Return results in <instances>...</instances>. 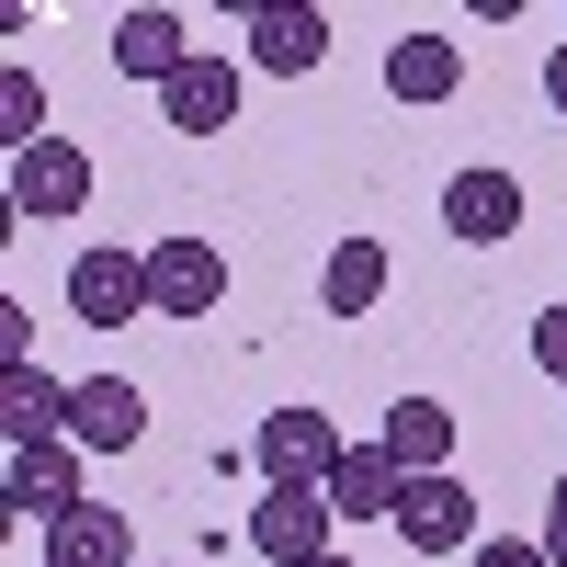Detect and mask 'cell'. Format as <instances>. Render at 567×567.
Instances as JSON below:
<instances>
[{
    "label": "cell",
    "mask_w": 567,
    "mask_h": 567,
    "mask_svg": "<svg viewBox=\"0 0 567 567\" xmlns=\"http://www.w3.org/2000/svg\"><path fill=\"white\" fill-rule=\"evenodd\" d=\"M341 420L329 409H272L261 432H250V465H261V488H329V465H341Z\"/></svg>",
    "instance_id": "obj_1"
},
{
    "label": "cell",
    "mask_w": 567,
    "mask_h": 567,
    "mask_svg": "<svg viewBox=\"0 0 567 567\" xmlns=\"http://www.w3.org/2000/svg\"><path fill=\"white\" fill-rule=\"evenodd\" d=\"M216 307H227V250L194 227L148 239V318H216Z\"/></svg>",
    "instance_id": "obj_2"
},
{
    "label": "cell",
    "mask_w": 567,
    "mask_h": 567,
    "mask_svg": "<svg viewBox=\"0 0 567 567\" xmlns=\"http://www.w3.org/2000/svg\"><path fill=\"white\" fill-rule=\"evenodd\" d=\"M69 318L80 329H136V318H148V250H80L69 261Z\"/></svg>",
    "instance_id": "obj_3"
},
{
    "label": "cell",
    "mask_w": 567,
    "mask_h": 567,
    "mask_svg": "<svg viewBox=\"0 0 567 567\" xmlns=\"http://www.w3.org/2000/svg\"><path fill=\"white\" fill-rule=\"evenodd\" d=\"M329 534H341L329 488H272V499H250V556H261V567H318Z\"/></svg>",
    "instance_id": "obj_4"
},
{
    "label": "cell",
    "mask_w": 567,
    "mask_h": 567,
    "mask_svg": "<svg viewBox=\"0 0 567 567\" xmlns=\"http://www.w3.org/2000/svg\"><path fill=\"white\" fill-rule=\"evenodd\" d=\"M398 534H409V556H477L488 534H477V488L454 477H409V499H398Z\"/></svg>",
    "instance_id": "obj_5"
},
{
    "label": "cell",
    "mask_w": 567,
    "mask_h": 567,
    "mask_svg": "<svg viewBox=\"0 0 567 567\" xmlns=\"http://www.w3.org/2000/svg\"><path fill=\"white\" fill-rule=\"evenodd\" d=\"M80 205H91V159L69 148V136H45V148L12 159V216L23 227H69Z\"/></svg>",
    "instance_id": "obj_6"
},
{
    "label": "cell",
    "mask_w": 567,
    "mask_h": 567,
    "mask_svg": "<svg viewBox=\"0 0 567 567\" xmlns=\"http://www.w3.org/2000/svg\"><path fill=\"white\" fill-rule=\"evenodd\" d=\"M69 443L80 454H136V443H148V398H136V374H80V386H69Z\"/></svg>",
    "instance_id": "obj_7"
},
{
    "label": "cell",
    "mask_w": 567,
    "mask_h": 567,
    "mask_svg": "<svg viewBox=\"0 0 567 567\" xmlns=\"http://www.w3.org/2000/svg\"><path fill=\"white\" fill-rule=\"evenodd\" d=\"M239 91H250V69L194 45V69L159 91V114H171V136H227V125H239Z\"/></svg>",
    "instance_id": "obj_8"
},
{
    "label": "cell",
    "mask_w": 567,
    "mask_h": 567,
    "mask_svg": "<svg viewBox=\"0 0 567 567\" xmlns=\"http://www.w3.org/2000/svg\"><path fill=\"white\" fill-rule=\"evenodd\" d=\"M443 227L465 250H499L511 227H523V182H511V171H454L443 182Z\"/></svg>",
    "instance_id": "obj_9"
},
{
    "label": "cell",
    "mask_w": 567,
    "mask_h": 567,
    "mask_svg": "<svg viewBox=\"0 0 567 567\" xmlns=\"http://www.w3.org/2000/svg\"><path fill=\"white\" fill-rule=\"evenodd\" d=\"M0 499H12L23 523H69L80 511V443H23L12 477H0Z\"/></svg>",
    "instance_id": "obj_10"
},
{
    "label": "cell",
    "mask_w": 567,
    "mask_h": 567,
    "mask_svg": "<svg viewBox=\"0 0 567 567\" xmlns=\"http://www.w3.org/2000/svg\"><path fill=\"white\" fill-rule=\"evenodd\" d=\"M398 499H409V465L386 443H352L329 465V511H341V523H398Z\"/></svg>",
    "instance_id": "obj_11"
},
{
    "label": "cell",
    "mask_w": 567,
    "mask_h": 567,
    "mask_svg": "<svg viewBox=\"0 0 567 567\" xmlns=\"http://www.w3.org/2000/svg\"><path fill=\"white\" fill-rule=\"evenodd\" d=\"M45 567H136V523L114 499H80L69 523H45Z\"/></svg>",
    "instance_id": "obj_12"
},
{
    "label": "cell",
    "mask_w": 567,
    "mask_h": 567,
    "mask_svg": "<svg viewBox=\"0 0 567 567\" xmlns=\"http://www.w3.org/2000/svg\"><path fill=\"white\" fill-rule=\"evenodd\" d=\"M0 432L23 443H69V374H45V363H12L0 374Z\"/></svg>",
    "instance_id": "obj_13"
},
{
    "label": "cell",
    "mask_w": 567,
    "mask_h": 567,
    "mask_svg": "<svg viewBox=\"0 0 567 567\" xmlns=\"http://www.w3.org/2000/svg\"><path fill=\"white\" fill-rule=\"evenodd\" d=\"M239 34H250V69H272V80H307L329 58V12H296V0H284V12H250Z\"/></svg>",
    "instance_id": "obj_14"
},
{
    "label": "cell",
    "mask_w": 567,
    "mask_h": 567,
    "mask_svg": "<svg viewBox=\"0 0 567 567\" xmlns=\"http://www.w3.org/2000/svg\"><path fill=\"white\" fill-rule=\"evenodd\" d=\"M114 69H125V80H148V91H171L182 69H194L182 12H125V23H114Z\"/></svg>",
    "instance_id": "obj_15"
},
{
    "label": "cell",
    "mask_w": 567,
    "mask_h": 567,
    "mask_svg": "<svg viewBox=\"0 0 567 567\" xmlns=\"http://www.w3.org/2000/svg\"><path fill=\"white\" fill-rule=\"evenodd\" d=\"M386 239H341V250H329V272H318V307L329 318H374V307H386Z\"/></svg>",
    "instance_id": "obj_16"
},
{
    "label": "cell",
    "mask_w": 567,
    "mask_h": 567,
    "mask_svg": "<svg viewBox=\"0 0 567 567\" xmlns=\"http://www.w3.org/2000/svg\"><path fill=\"white\" fill-rule=\"evenodd\" d=\"M374 443H386L409 477H443V465H454V409H443V398H398Z\"/></svg>",
    "instance_id": "obj_17"
},
{
    "label": "cell",
    "mask_w": 567,
    "mask_h": 567,
    "mask_svg": "<svg viewBox=\"0 0 567 567\" xmlns=\"http://www.w3.org/2000/svg\"><path fill=\"white\" fill-rule=\"evenodd\" d=\"M386 91H398V103H454V91H465V58H454L443 34H398V45H386Z\"/></svg>",
    "instance_id": "obj_18"
},
{
    "label": "cell",
    "mask_w": 567,
    "mask_h": 567,
    "mask_svg": "<svg viewBox=\"0 0 567 567\" xmlns=\"http://www.w3.org/2000/svg\"><path fill=\"white\" fill-rule=\"evenodd\" d=\"M0 136H12V159L45 148V91H34V69H0Z\"/></svg>",
    "instance_id": "obj_19"
},
{
    "label": "cell",
    "mask_w": 567,
    "mask_h": 567,
    "mask_svg": "<svg viewBox=\"0 0 567 567\" xmlns=\"http://www.w3.org/2000/svg\"><path fill=\"white\" fill-rule=\"evenodd\" d=\"M12 363H34V307L0 296V374H12Z\"/></svg>",
    "instance_id": "obj_20"
},
{
    "label": "cell",
    "mask_w": 567,
    "mask_h": 567,
    "mask_svg": "<svg viewBox=\"0 0 567 567\" xmlns=\"http://www.w3.org/2000/svg\"><path fill=\"white\" fill-rule=\"evenodd\" d=\"M534 363L567 386V307H545V318H534Z\"/></svg>",
    "instance_id": "obj_21"
},
{
    "label": "cell",
    "mask_w": 567,
    "mask_h": 567,
    "mask_svg": "<svg viewBox=\"0 0 567 567\" xmlns=\"http://www.w3.org/2000/svg\"><path fill=\"white\" fill-rule=\"evenodd\" d=\"M477 567H556V556H545V545H523V534H488V545H477Z\"/></svg>",
    "instance_id": "obj_22"
},
{
    "label": "cell",
    "mask_w": 567,
    "mask_h": 567,
    "mask_svg": "<svg viewBox=\"0 0 567 567\" xmlns=\"http://www.w3.org/2000/svg\"><path fill=\"white\" fill-rule=\"evenodd\" d=\"M545 556L567 567V477H556V499H545Z\"/></svg>",
    "instance_id": "obj_23"
},
{
    "label": "cell",
    "mask_w": 567,
    "mask_h": 567,
    "mask_svg": "<svg viewBox=\"0 0 567 567\" xmlns=\"http://www.w3.org/2000/svg\"><path fill=\"white\" fill-rule=\"evenodd\" d=\"M545 103L567 114V45H556V58H545Z\"/></svg>",
    "instance_id": "obj_24"
},
{
    "label": "cell",
    "mask_w": 567,
    "mask_h": 567,
    "mask_svg": "<svg viewBox=\"0 0 567 567\" xmlns=\"http://www.w3.org/2000/svg\"><path fill=\"white\" fill-rule=\"evenodd\" d=\"M318 567H352V556H341V545H329V556H318Z\"/></svg>",
    "instance_id": "obj_25"
}]
</instances>
